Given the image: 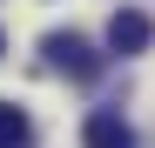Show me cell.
Masks as SVG:
<instances>
[{"mask_svg":"<svg viewBox=\"0 0 155 148\" xmlns=\"http://www.w3.org/2000/svg\"><path fill=\"white\" fill-rule=\"evenodd\" d=\"M41 54L54 74H68V81H101V54L88 47V34H47Z\"/></svg>","mask_w":155,"mask_h":148,"instance_id":"obj_1","label":"cell"},{"mask_svg":"<svg viewBox=\"0 0 155 148\" xmlns=\"http://www.w3.org/2000/svg\"><path fill=\"white\" fill-rule=\"evenodd\" d=\"M148 40H155V20H148V14L121 7V14L108 20V47H115V54H148Z\"/></svg>","mask_w":155,"mask_h":148,"instance_id":"obj_2","label":"cell"},{"mask_svg":"<svg viewBox=\"0 0 155 148\" xmlns=\"http://www.w3.org/2000/svg\"><path fill=\"white\" fill-rule=\"evenodd\" d=\"M81 148H135V128H128L115 108H94L81 121Z\"/></svg>","mask_w":155,"mask_h":148,"instance_id":"obj_3","label":"cell"},{"mask_svg":"<svg viewBox=\"0 0 155 148\" xmlns=\"http://www.w3.org/2000/svg\"><path fill=\"white\" fill-rule=\"evenodd\" d=\"M0 148H34V121L20 108H0Z\"/></svg>","mask_w":155,"mask_h":148,"instance_id":"obj_4","label":"cell"},{"mask_svg":"<svg viewBox=\"0 0 155 148\" xmlns=\"http://www.w3.org/2000/svg\"><path fill=\"white\" fill-rule=\"evenodd\" d=\"M0 54H7V34H0Z\"/></svg>","mask_w":155,"mask_h":148,"instance_id":"obj_5","label":"cell"}]
</instances>
